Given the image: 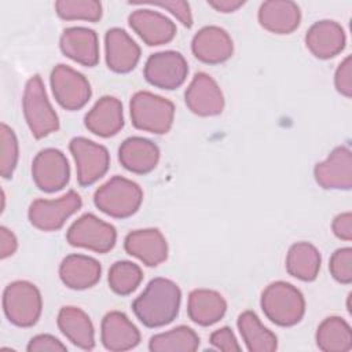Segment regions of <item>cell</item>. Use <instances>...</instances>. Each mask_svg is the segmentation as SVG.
Masks as SVG:
<instances>
[{
	"mask_svg": "<svg viewBox=\"0 0 352 352\" xmlns=\"http://www.w3.org/2000/svg\"><path fill=\"white\" fill-rule=\"evenodd\" d=\"M182 292L166 278H154L143 293L136 297L132 309L136 318L147 327H161L170 323L179 314Z\"/></svg>",
	"mask_w": 352,
	"mask_h": 352,
	"instance_id": "cell-1",
	"label": "cell"
},
{
	"mask_svg": "<svg viewBox=\"0 0 352 352\" xmlns=\"http://www.w3.org/2000/svg\"><path fill=\"white\" fill-rule=\"evenodd\" d=\"M261 309L275 324L289 327L297 324L305 312L302 293L287 282H274L261 294Z\"/></svg>",
	"mask_w": 352,
	"mask_h": 352,
	"instance_id": "cell-2",
	"label": "cell"
},
{
	"mask_svg": "<svg viewBox=\"0 0 352 352\" xmlns=\"http://www.w3.org/2000/svg\"><path fill=\"white\" fill-rule=\"evenodd\" d=\"M142 201L143 191L139 184L122 176L111 177L94 195L96 208L116 219H125L136 213Z\"/></svg>",
	"mask_w": 352,
	"mask_h": 352,
	"instance_id": "cell-3",
	"label": "cell"
},
{
	"mask_svg": "<svg viewBox=\"0 0 352 352\" xmlns=\"http://www.w3.org/2000/svg\"><path fill=\"white\" fill-rule=\"evenodd\" d=\"M22 104L26 124L36 139L45 138L59 129L58 114L48 100L45 87L38 74L28 80Z\"/></svg>",
	"mask_w": 352,
	"mask_h": 352,
	"instance_id": "cell-4",
	"label": "cell"
},
{
	"mask_svg": "<svg viewBox=\"0 0 352 352\" xmlns=\"http://www.w3.org/2000/svg\"><path fill=\"white\" fill-rule=\"evenodd\" d=\"M129 110L133 126L140 131L162 135L173 124V103L147 91H139L132 96Z\"/></svg>",
	"mask_w": 352,
	"mask_h": 352,
	"instance_id": "cell-5",
	"label": "cell"
},
{
	"mask_svg": "<svg viewBox=\"0 0 352 352\" xmlns=\"http://www.w3.org/2000/svg\"><path fill=\"white\" fill-rule=\"evenodd\" d=\"M41 294L33 283L15 280L4 289L3 309L12 324L19 327L33 326L41 315Z\"/></svg>",
	"mask_w": 352,
	"mask_h": 352,
	"instance_id": "cell-6",
	"label": "cell"
},
{
	"mask_svg": "<svg viewBox=\"0 0 352 352\" xmlns=\"http://www.w3.org/2000/svg\"><path fill=\"white\" fill-rule=\"evenodd\" d=\"M67 242L74 248H84L96 253H106L116 245V228L92 213L78 217L67 230Z\"/></svg>",
	"mask_w": 352,
	"mask_h": 352,
	"instance_id": "cell-7",
	"label": "cell"
},
{
	"mask_svg": "<svg viewBox=\"0 0 352 352\" xmlns=\"http://www.w3.org/2000/svg\"><path fill=\"white\" fill-rule=\"evenodd\" d=\"M81 197L70 190L58 199H34L29 206V220L41 231H56L81 208Z\"/></svg>",
	"mask_w": 352,
	"mask_h": 352,
	"instance_id": "cell-8",
	"label": "cell"
},
{
	"mask_svg": "<svg viewBox=\"0 0 352 352\" xmlns=\"http://www.w3.org/2000/svg\"><path fill=\"white\" fill-rule=\"evenodd\" d=\"M69 148L76 161L77 180L80 186L94 184L107 172L110 155L106 147L78 136L70 140Z\"/></svg>",
	"mask_w": 352,
	"mask_h": 352,
	"instance_id": "cell-9",
	"label": "cell"
},
{
	"mask_svg": "<svg viewBox=\"0 0 352 352\" xmlns=\"http://www.w3.org/2000/svg\"><path fill=\"white\" fill-rule=\"evenodd\" d=\"M51 88L56 102L66 110H78L91 98L88 80L66 65H58L51 73Z\"/></svg>",
	"mask_w": 352,
	"mask_h": 352,
	"instance_id": "cell-10",
	"label": "cell"
},
{
	"mask_svg": "<svg viewBox=\"0 0 352 352\" xmlns=\"http://www.w3.org/2000/svg\"><path fill=\"white\" fill-rule=\"evenodd\" d=\"M188 66L184 56L176 51H162L148 56L144 65V78L162 89L179 88L187 77Z\"/></svg>",
	"mask_w": 352,
	"mask_h": 352,
	"instance_id": "cell-11",
	"label": "cell"
},
{
	"mask_svg": "<svg viewBox=\"0 0 352 352\" xmlns=\"http://www.w3.org/2000/svg\"><path fill=\"white\" fill-rule=\"evenodd\" d=\"M32 176L36 186L45 192L62 190L70 177L66 155L58 148H44L33 160Z\"/></svg>",
	"mask_w": 352,
	"mask_h": 352,
	"instance_id": "cell-12",
	"label": "cell"
},
{
	"mask_svg": "<svg viewBox=\"0 0 352 352\" xmlns=\"http://www.w3.org/2000/svg\"><path fill=\"white\" fill-rule=\"evenodd\" d=\"M187 107L197 116L210 117L223 111L224 98L217 82L206 73H197L184 94Z\"/></svg>",
	"mask_w": 352,
	"mask_h": 352,
	"instance_id": "cell-13",
	"label": "cell"
},
{
	"mask_svg": "<svg viewBox=\"0 0 352 352\" xmlns=\"http://www.w3.org/2000/svg\"><path fill=\"white\" fill-rule=\"evenodd\" d=\"M315 179L323 188L349 190L352 187V153L348 147H336L329 157L316 164Z\"/></svg>",
	"mask_w": 352,
	"mask_h": 352,
	"instance_id": "cell-14",
	"label": "cell"
},
{
	"mask_svg": "<svg viewBox=\"0 0 352 352\" xmlns=\"http://www.w3.org/2000/svg\"><path fill=\"white\" fill-rule=\"evenodd\" d=\"M191 50L197 59L204 63L217 65L226 62L232 55V40L230 34L219 26H205L195 33Z\"/></svg>",
	"mask_w": 352,
	"mask_h": 352,
	"instance_id": "cell-15",
	"label": "cell"
},
{
	"mask_svg": "<svg viewBox=\"0 0 352 352\" xmlns=\"http://www.w3.org/2000/svg\"><path fill=\"white\" fill-rule=\"evenodd\" d=\"M132 30L147 44L161 45L173 40L176 34L175 23L153 10H136L128 18Z\"/></svg>",
	"mask_w": 352,
	"mask_h": 352,
	"instance_id": "cell-16",
	"label": "cell"
},
{
	"mask_svg": "<svg viewBox=\"0 0 352 352\" xmlns=\"http://www.w3.org/2000/svg\"><path fill=\"white\" fill-rule=\"evenodd\" d=\"M124 248L128 254L139 258L148 267H155L166 260L168 245L157 228L135 230L125 236Z\"/></svg>",
	"mask_w": 352,
	"mask_h": 352,
	"instance_id": "cell-17",
	"label": "cell"
},
{
	"mask_svg": "<svg viewBox=\"0 0 352 352\" xmlns=\"http://www.w3.org/2000/svg\"><path fill=\"white\" fill-rule=\"evenodd\" d=\"M106 63L116 73H128L139 62L140 48L132 37L120 28L109 29L104 37Z\"/></svg>",
	"mask_w": 352,
	"mask_h": 352,
	"instance_id": "cell-18",
	"label": "cell"
},
{
	"mask_svg": "<svg viewBox=\"0 0 352 352\" xmlns=\"http://www.w3.org/2000/svg\"><path fill=\"white\" fill-rule=\"evenodd\" d=\"M62 52L77 63L92 67L99 60L98 36L92 29L74 26L63 30L59 41Z\"/></svg>",
	"mask_w": 352,
	"mask_h": 352,
	"instance_id": "cell-19",
	"label": "cell"
},
{
	"mask_svg": "<svg viewBox=\"0 0 352 352\" xmlns=\"http://www.w3.org/2000/svg\"><path fill=\"white\" fill-rule=\"evenodd\" d=\"M100 340L106 349L121 352L135 348L140 341V333L125 314L111 311L102 320Z\"/></svg>",
	"mask_w": 352,
	"mask_h": 352,
	"instance_id": "cell-20",
	"label": "cell"
},
{
	"mask_svg": "<svg viewBox=\"0 0 352 352\" xmlns=\"http://www.w3.org/2000/svg\"><path fill=\"white\" fill-rule=\"evenodd\" d=\"M305 44L316 58L330 59L344 50L345 33L341 25L334 21H319L308 29Z\"/></svg>",
	"mask_w": 352,
	"mask_h": 352,
	"instance_id": "cell-21",
	"label": "cell"
},
{
	"mask_svg": "<svg viewBox=\"0 0 352 352\" xmlns=\"http://www.w3.org/2000/svg\"><path fill=\"white\" fill-rule=\"evenodd\" d=\"M118 160L126 170L144 175L157 166L160 148L146 138L132 136L125 139L120 146Z\"/></svg>",
	"mask_w": 352,
	"mask_h": 352,
	"instance_id": "cell-22",
	"label": "cell"
},
{
	"mask_svg": "<svg viewBox=\"0 0 352 352\" xmlns=\"http://www.w3.org/2000/svg\"><path fill=\"white\" fill-rule=\"evenodd\" d=\"M84 122L89 132L102 138H110L118 133L124 126L121 102L114 96L100 98L87 113Z\"/></svg>",
	"mask_w": 352,
	"mask_h": 352,
	"instance_id": "cell-23",
	"label": "cell"
},
{
	"mask_svg": "<svg viewBox=\"0 0 352 352\" xmlns=\"http://www.w3.org/2000/svg\"><path fill=\"white\" fill-rule=\"evenodd\" d=\"M301 21V12L294 1L270 0L258 8L260 25L276 34H289L296 30Z\"/></svg>",
	"mask_w": 352,
	"mask_h": 352,
	"instance_id": "cell-24",
	"label": "cell"
},
{
	"mask_svg": "<svg viewBox=\"0 0 352 352\" xmlns=\"http://www.w3.org/2000/svg\"><path fill=\"white\" fill-rule=\"evenodd\" d=\"M100 264L85 254L66 256L59 265V276L63 285L74 290L92 287L100 279Z\"/></svg>",
	"mask_w": 352,
	"mask_h": 352,
	"instance_id": "cell-25",
	"label": "cell"
},
{
	"mask_svg": "<svg viewBox=\"0 0 352 352\" xmlns=\"http://www.w3.org/2000/svg\"><path fill=\"white\" fill-rule=\"evenodd\" d=\"M58 326L63 336L81 349L95 346V331L89 316L77 307H63L58 314Z\"/></svg>",
	"mask_w": 352,
	"mask_h": 352,
	"instance_id": "cell-26",
	"label": "cell"
},
{
	"mask_svg": "<svg viewBox=\"0 0 352 352\" xmlns=\"http://www.w3.org/2000/svg\"><path fill=\"white\" fill-rule=\"evenodd\" d=\"M227 309L223 296L209 289H195L188 296L187 312L192 322L201 326H210L219 322Z\"/></svg>",
	"mask_w": 352,
	"mask_h": 352,
	"instance_id": "cell-27",
	"label": "cell"
},
{
	"mask_svg": "<svg viewBox=\"0 0 352 352\" xmlns=\"http://www.w3.org/2000/svg\"><path fill=\"white\" fill-rule=\"evenodd\" d=\"M287 272L304 282L314 280L320 270V253L308 242H297L290 246L286 257Z\"/></svg>",
	"mask_w": 352,
	"mask_h": 352,
	"instance_id": "cell-28",
	"label": "cell"
},
{
	"mask_svg": "<svg viewBox=\"0 0 352 352\" xmlns=\"http://www.w3.org/2000/svg\"><path fill=\"white\" fill-rule=\"evenodd\" d=\"M238 329L250 352H272L278 346L276 336L264 327L252 311H245L238 316Z\"/></svg>",
	"mask_w": 352,
	"mask_h": 352,
	"instance_id": "cell-29",
	"label": "cell"
},
{
	"mask_svg": "<svg viewBox=\"0 0 352 352\" xmlns=\"http://www.w3.org/2000/svg\"><path fill=\"white\" fill-rule=\"evenodd\" d=\"M316 344L324 352H346L352 349L351 326L340 316L326 318L316 330Z\"/></svg>",
	"mask_w": 352,
	"mask_h": 352,
	"instance_id": "cell-30",
	"label": "cell"
},
{
	"mask_svg": "<svg viewBox=\"0 0 352 352\" xmlns=\"http://www.w3.org/2000/svg\"><path fill=\"white\" fill-rule=\"evenodd\" d=\"M199 346V337L187 326H177L169 331L150 338L148 349L153 352H194Z\"/></svg>",
	"mask_w": 352,
	"mask_h": 352,
	"instance_id": "cell-31",
	"label": "cell"
},
{
	"mask_svg": "<svg viewBox=\"0 0 352 352\" xmlns=\"http://www.w3.org/2000/svg\"><path fill=\"white\" fill-rule=\"evenodd\" d=\"M142 279L140 267L132 261H116L109 270V286L120 296L131 294L140 285Z\"/></svg>",
	"mask_w": 352,
	"mask_h": 352,
	"instance_id": "cell-32",
	"label": "cell"
},
{
	"mask_svg": "<svg viewBox=\"0 0 352 352\" xmlns=\"http://www.w3.org/2000/svg\"><path fill=\"white\" fill-rule=\"evenodd\" d=\"M55 10L66 21L96 22L102 16V4L96 0H59L55 3Z\"/></svg>",
	"mask_w": 352,
	"mask_h": 352,
	"instance_id": "cell-33",
	"label": "cell"
},
{
	"mask_svg": "<svg viewBox=\"0 0 352 352\" xmlns=\"http://www.w3.org/2000/svg\"><path fill=\"white\" fill-rule=\"evenodd\" d=\"M0 173L4 179H8L12 176L16 166L19 150L14 131L6 124L0 125Z\"/></svg>",
	"mask_w": 352,
	"mask_h": 352,
	"instance_id": "cell-34",
	"label": "cell"
},
{
	"mask_svg": "<svg viewBox=\"0 0 352 352\" xmlns=\"http://www.w3.org/2000/svg\"><path fill=\"white\" fill-rule=\"evenodd\" d=\"M329 270L337 282L344 285L351 283L352 282V249L351 248L337 249L330 257Z\"/></svg>",
	"mask_w": 352,
	"mask_h": 352,
	"instance_id": "cell-35",
	"label": "cell"
},
{
	"mask_svg": "<svg viewBox=\"0 0 352 352\" xmlns=\"http://www.w3.org/2000/svg\"><path fill=\"white\" fill-rule=\"evenodd\" d=\"M138 4H148V6L165 8L172 15H175L184 26H187V28L192 26V15H191V10H190V6L187 1L165 0V1H144V3H138Z\"/></svg>",
	"mask_w": 352,
	"mask_h": 352,
	"instance_id": "cell-36",
	"label": "cell"
},
{
	"mask_svg": "<svg viewBox=\"0 0 352 352\" xmlns=\"http://www.w3.org/2000/svg\"><path fill=\"white\" fill-rule=\"evenodd\" d=\"M334 84L337 91L346 96H352V58L348 55L337 67L334 74Z\"/></svg>",
	"mask_w": 352,
	"mask_h": 352,
	"instance_id": "cell-37",
	"label": "cell"
},
{
	"mask_svg": "<svg viewBox=\"0 0 352 352\" xmlns=\"http://www.w3.org/2000/svg\"><path fill=\"white\" fill-rule=\"evenodd\" d=\"M28 351L29 352H65L67 351V348L54 336L38 334L29 341Z\"/></svg>",
	"mask_w": 352,
	"mask_h": 352,
	"instance_id": "cell-38",
	"label": "cell"
},
{
	"mask_svg": "<svg viewBox=\"0 0 352 352\" xmlns=\"http://www.w3.org/2000/svg\"><path fill=\"white\" fill-rule=\"evenodd\" d=\"M210 344L224 352H236L241 351V346L230 327H221L210 334Z\"/></svg>",
	"mask_w": 352,
	"mask_h": 352,
	"instance_id": "cell-39",
	"label": "cell"
},
{
	"mask_svg": "<svg viewBox=\"0 0 352 352\" xmlns=\"http://www.w3.org/2000/svg\"><path fill=\"white\" fill-rule=\"evenodd\" d=\"M333 232L337 238L342 241H351L352 239V214L351 212L341 213L334 217L331 224Z\"/></svg>",
	"mask_w": 352,
	"mask_h": 352,
	"instance_id": "cell-40",
	"label": "cell"
},
{
	"mask_svg": "<svg viewBox=\"0 0 352 352\" xmlns=\"http://www.w3.org/2000/svg\"><path fill=\"white\" fill-rule=\"evenodd\" d=\"M18 242L15 235L6 227L0 228V257L7 258L15 253Z\"/></svg>",
	"mask_w": 352,
	"mask_h": 352,
	"instance_id": "cell-41",
	"label": "cell"
},
{
	"mask_svg": "<svg viewBox=\"0 0 352 352\" xmlns=\"http://www.w3.org/2000/svg\"><path fill=\"white\" fill-rule=\"evenodd\" d=\"M210 7L217 10L219 12H232L243 6L245 1L241 0H209Z\"/></svg>",
	"mask_w": 352,
	"mask_h": 352,
	"instance_id": "cell-42",
	"label": "cell"
}]
</instances>
